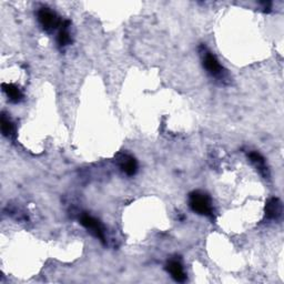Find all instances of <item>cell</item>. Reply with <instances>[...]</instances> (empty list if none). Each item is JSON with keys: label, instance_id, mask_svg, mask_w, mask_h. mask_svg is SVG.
<instances>
[{"label": "cell", "instance_id": "3957f363", "mask_svg": "<svg viewBox=\"0 0 284 284\" xmlns=\"http://www.w3.org/2000/svg\"><path fill=\"white\" fill-rule=\"evenodd\" d=\"M80 223L84 225L86 229L89 230V231L101 242H105L106 240L105 229L100 223V221H98L97 219H94L93 217L89 215H82L80 218Z\"/></svg>", "mask_w": 284, "mask_h": 284}, {"label": "cell", "instance_id": "52a82bcc", "mask_svg": "<svg viewBox=\"0 0 284 284\" xmlns=\"http://www.w3.org/2000/svg\"><path fill=\"white\" fill-rule=\"evenodd\" d=\"M282 203L277 197H272L265 205V216L267 219L274 220L281 216Z\"/></svg>", "mask_w": 284, "mask_h": 284}, {"label": "cell", "instance_id": "277c9868", "mask_svg": "<svg viewBox=\"0 0 284 284\" xmlns=\"http://www.w3.org/2000/svg\"><path fill=\"white\" fill-rule=\"evenodd\" d=\"M38 20L46 31L55 30L59 26L58 16L48 8H41L38 11Z\"/></svg>", "mask_w": 284, "mask_h": 284}, {"label": "cell", "instance_id": "7a4b0ae2", "mask_svg": "<svg viewBox=\"0 0 284 284\" xmlns=\"http://www.w3.org/2000/svg\"><path fill=\"white\" fill-rule=\"evenodd\" d=\"M200 53L201 57H202V63L203 67L205 70L215 78H219V79H223L225 76L224 69L222 68V66L219 64L217 57L213 55L212 52H210L207 47L201 46L200 47Z\"/></svg>", "mask_w": 284, "mask_h": 284}, {"label": "cell", "instance_id": "5b68a950", "mask_svg": "<svg viewBox=\"0 0 284 284\" xmlns=\"http://www.w3.org/2000/svg\"><path fill=\"white\" fill-rule=\"evenodd\" d=\"M167 271L171 274V277L174 278L176 282H184L186 281L187 275L184 273L183 266L181 265V263L176 260H171L168 262L167 264Z\"/></svg>", "mask_w": 284, "mask_h": 284}, {"label": "cell", "instance_id": "ba28073f", "mask_svg": "<svg viewBox=\"0 0 284 284\" xmlns=\"http://www.w3.org/2000/svg\"><path fill=\"white\" fill-rule=\"evenodd\" d=\"M2 89L3 91L6 92L8 98L10 99V101L12 102H19L22 100L23 94L18 87H16L15 85L11 84H2Z\"/></svg>", "mask_w": 284, "mask_h": 284}, {"label": "cell", "instance_id": "8992f818", "mask_svg": "<svg viewBox=\"0 0 284 284\" xmlns=\"http://www.w3.org/2000/svg\"><path fill=\"white\" fill-rule=\"evenodd\" d=\"M119 166H120L121 170L128 175H135L138 169L137 161L129 154H122L121 157L119 158Z\"/></svg>", "mask_w": 284, "mask_h": 284}, {"label": "cell", "instance_id": "8fae6325", "mask_svg": "<svg viewBox=\"0 0 284 284\" xmlns=\"http://www.w3.org/2000/svg\"><path fill=\"white\" fill-rule=\"evenodd\" d=\"M69 22H65L61 24V30L58 36V44L59 46H67L70 43V36H69Z\"/></svg>", "mask_w": 284, "mask_h": 284}, {"label": "cell", "instance_id": "30bf717a", "mask_svg": "<svg viewBox=\"0 0 284 284\" xmlns=\"http://www.w3.org/2000/svg\"><path fill=\"white\" fill-rule=\"evenodd\" d=\"M0 123H1V132L7 138H11L14 137V125L10 121V119L8 118L6 114H2L1 116V120H0Z\"/></svg>", "mask_w": 284, "mask_h": 284}, {"label": "cell", "instance_id": "9c48e42d", "mask_svg": "<svg viewBox=\"0 0 284 284\" xmlns=\"http://www.w3.org/2000/svg\"><path fill=\"white\" fill-rule=\"evenodd\" d=\"M249 158L251 161L255 164V167L259 169L261 175L263 176H265V178H269V170H267V168L265 166L264 158H263L260 153H258V152H250Z\"/></svg>", "mask_w": 284, "mask_h": 284}, {"label": "cell", "instance_id": "6da1fadb", "mask_svg": "<svg viewBox=\"0 0 284 284\" xmlns=\"http://www.w3.org/2000/svg\"><path fill=\"white\" fill-rule=\"evenodd\" d=\"M189 203L193 211L199 213L201 216L205 217H213V210L211 207V201L210 197L204 195L202 192L196 191L192 192L189 197Z\"/></svg>", "mask_w": 284, "mask_h": 284}]
</instances>
